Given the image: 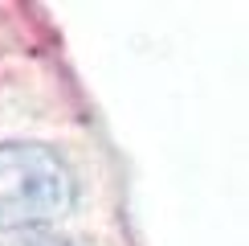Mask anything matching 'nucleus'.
<instances>
[{"instance_id": "obj_2", "label": "nucleus", "mask_w": 249, "mask_h": 246, "mask_svg": "<svg viewBox=\"0 0 249 246\" xmlns=\"http://www.w3.org/2000/svg\"><path fill=\"white\" fill-rule=\"evenodd\" d=\"M8 246H74L70 238H53V234H25V238L8 242Z\"/></svg>"}, {"instance_id": "obj_1", "label": "nucleus", "mask_w": 249, "mask_h": 246, "mask_svg": "<svg viewBox=\"0 0 249 246\" xmlns=\"http://www.w3.org/2000/svg\"><path fill=\"white\" fill-rule=\"evenodd\" d=\"M78 201V177L57 148L37 140L0 144V234H33L66 218Z\"/></svg>"}]
</instances>
